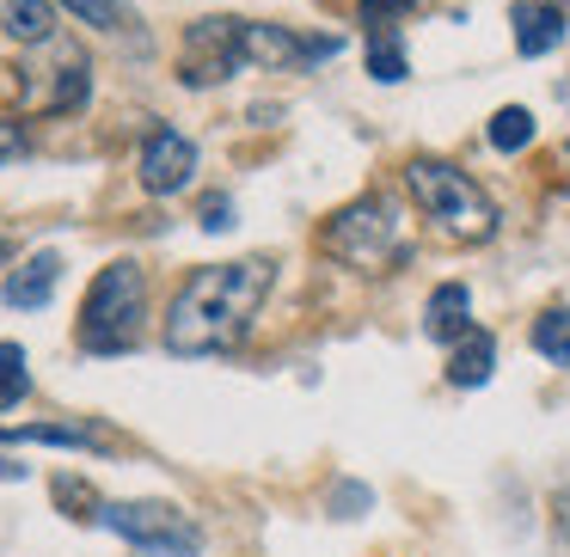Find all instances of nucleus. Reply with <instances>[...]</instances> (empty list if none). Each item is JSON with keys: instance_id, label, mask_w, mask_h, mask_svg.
<instances>
[{"instance_id": "aec40b11", "label": "nucleus", "mask_w": 570, "mask_h": 557, "mask_svg": "<svg viewBox=\"0 0 570 557\" xmlns=\"http://www.w3.org/2000/svg\"><path fill=\"white\" fill-rule=\"evenodd\" d=\"M356 7H362V19H368V31H374V26H393L399 13H411L417 0H356Z\"/></svg>"}, {"instance_id": "2eb2a0df", "label": "nucleus", "mask_w": 570, "mask_h": 557, "mask_svg": "<svg viewBox=\"0 0 570 557\" xmlns=\"http://www.w3.org/2000/svg\"><path fill=\"white\" fill-rule=\"evenodd\" d=\"M533 349L558 368H570V307H552L540 325H533Z\"/></svg>"}, {"instance_id": "4468645a", "label": "nucleus", "mask_w": 570, "mask_h": 557, "mask_svg": "<svg viewBox=\"0 0 570 557\" xmlns=\"http://www.w3.org/2000/svg\"><path fill=\"white\" fill-rule=\"evenodd\" d=\"M368 74L381 80V87H399V80L411 74V62H405V43L393 38V26H374V38H368Z\"/></svg>"}, {"instance_id": "dca6fc26", "label": "nucleus", "mask_w": 570, "mask_h": 557, "mask_svg": "<svg viewBox=\"0 0 570 557\" xmlns=\"http://www.w3.org/2000/svg\"><path fill=\"white\" fill-rule=\"evenodd\" d=\"M528 141H533V111L503 105V111L491 117V148H497V153H521Z\"/></svg>"}, {"instance_id": "4be33fe9", "label": "nucleus", "mask_w": 570, "mask_h": 557, "mask_svg": "<svg viewBox=\"0 0 570 557\" xmlns=\"http://www.w3.org/2000/svg\"><path fill=\"white\" fill-rule=\"evenodd\" d=\"M26 153V123H13V117H0V166L19 160Z\"/></svg>"}, {"instance_id": "0eeeda50", "label": "nucleus", "mask_w": 570, "mask_h": 557, "mask_svg": "<svg viewBox=\"0 0 570 557\" xmlns=\"http://www.w3.org/2000/svg\"><path fill=\"white\" fill-rule=\"evenodd\" d=\"M136 178L148 197H178V190L197 178V141L178 136V129H154L141 141V160H136Z\"/></svg>"}, {"instance_id": "a878e982", "label": "nucleus", "mask_w": 570, "mask_h": 557, "mask_svg": "<svg viewBox=\"0 0 570 557\" xmlns=\"http://www.w3.org/2000/svg\"><path fill=\"white\" fill-rule=\"evenodd\" d=\"M564 153H570V148H564Z\"/></svg>"}, {"instance_id": "f3484780", "label": "nucleus", "mask_w": 570, "mask_h": 557, "mask_svg": "<svg viewBox=\"0 0 570 557\" xmlns=\"http://www.w3.org/2000/svg\"><path fill=\"white\" fill-rule=\"evenodd\" d=\"M31 392V368H26V349L19 344H0V410L19 405Z\"/></svg>"}, {"instance_id": "7ed1b4c3", "label": "nucleus", "mask_w": 570, "mask_h": 557, "mask_svg": "<svg viewBox=\"0 0 570 557\" xmlns=\"http://www.w3.org/2000/svg\"><path fill=\"white\" fill-rule=\"evenodd\" d=\"M405 185H411V197H417V209L430 215L448 239H460V246H484V239L497 233L491 197H484V190L472 185V172H460L454 160H430V153H423V160L405 166Z\"/></svg>"}, {"instance_id": "a211bd4d", "label": "nucleus", "mask_w": 570, "mask_h": 557, "mask_svg": "<svg viewBox=\"0 0 570 557\" xmlns=\"http://www.w3.org/2000/svg\"><path fill=\"white\" fill-rule=\"evenodd\" d=\"M50 490H56V503H62L75 520H99V508H105V503H99V490H92L87 478H68V471H62V478H56Z\"/></svg>"}, {"instance_id": "20e7f679", "label": "nucleus", "mask_w": 570, "mask_h": 557, "mask_svg": "<svg viewBox=\"0 0 570 557\" xmlns=\"http://www.w3.org/2000/svg\"><path fill=\"white\" fill-rule=\"evenodd\" d=\"M405 221H399V209L386 197H356L350 209L332 215V227H325V251H332L337 263H356V270H386L393 258H405Z\"/></svg>"}, {"instance_id": "b1692460", "label": "nucleus", "mask_w": 570, "mask_h": 557, "mask_svg": "<svg viewBox=\"0 0 570 557\" xmlns=\"http://www.w3.org/2000/svg\"><path fill=\"white\" fill-rule=\"evenodd\" d=\"M0 478H7V484H19V478H26V466H13V459L0 454Z\"/></svg>"}, {"instance_id": "412c9836", "label": "nucleus", "mask_w": 570, "mask_h": 557, "mask_svg": "<svg viewBox=\"0 0 570 557\" xmlns=\"http://www.w3.org/2000/svg\"><path fill=\"white\" fill-rule=\"evenodd\" d=\"M227 227H234V202L209 197V202H203V233H227Z\"/></svg>"}, {"instance_id": "393cba45", "label": "nucleus", "mask_w": 570, "mask_h": 557, "mask_svg": "<svg viewBox=\"0 0 570 557\" xmlns=\"http://www.w3.org/2000/svg\"><path fill=\"white\" fill-rule=\"evenodd\" d=\"M0 258H7V246H0Z\"/></svg>"}, {"instance_id": "f257e3e1", "label": "nucleus", "mask_w": 570, "mask_h": 557, "mask_svg": "<svg viewBox=\"0 0 570 557\" xmlns=\"http://www.w3.org/2000/svg\"><path fill=\"white\" fill-rule=\"evenodd\" d=\"M276 282L271 258H234V263H203L178 282L173 307H166V349L185 361L197 356H227L252 337L264 295Z\"/></svg>"}, {"instance_id": "f03ea898", "label": "nucleus", "mask_w": 570, "mask_h": 557, "mask_svg": "<svg viewBox=\"0 0 570 557\" xmlns=\"http://www.w3.org/2000/svg\"><path fill=\"white\" fill-rule=\"evenodd\" d=\"M141 319H148V276H141V263L117 258L92 276L75 337L87 356H129L141 344Z\"/></svg>"}, {"instance_id": "39448f33", "label": "nucleus", "mask_w": 570, "mask_h": 557, "mask_svg": "<svg viewBox=\"0 0 570 557\" xmlns=\"http://www.w3.org/2000/svg\"><path fill=\"white\" fill-rule=\"evenodd\" d=\"M99 527H111L117 539H129L136 551H154V557H197L203 551V527L173 503H105Z\"/></svg>"}, {"instance_id": "1a4fd4ad", "label": "nucleus", "mask_w": 570, "mask_h": 557, "mask_svg": "<svg viewBox=\"0 0 570 557\" xmlns=\"http://www.w3.org/2000/svg\"><path fill=\"white\" fill-rule=\"evenodd\" d=\"M56 282H62V258H56V251H31V258L7 276V307H19V312L50 307Z\"/></svg>"}, {"instance_id": "9d476101", "label": "nucleus", "mask_w": 570, "mask_h": 557, "mask_svg": "<svg viewBox=\"0 0 570 557\" xmlns=\"http://www.w3.org/2000/svg\"><path fill=\"white\" fill-rule=\"evenodd\" d=\"M564 43V7L558 0H521L515 7V50L521 56H552Z\"/></svg>"}, {"instance_id": "f8f14e48", "label": "nucleus", "mask_w": 570, "mask_h": 557, "mask_svg": "<svg viewBox=\"0 0 570 557\" xmlns=\"http://www.w3.org/2000/svg\"><path fill=\"white\" fill-rule=\"evenodd\" d=\"M0 26L19 43H50L56 38V0H0Z\"/></svg>"}, {"instance_id": "ddd939ff", "label": "nucleus", "mask_w": 570, "mask_h": 557, "mask_svg": "<svg viewBox=\"0 0 570 557\" xmlns=\"http://www.w3.org/2000/svg\"><path fill=\"white\" fill-rule=\"evenodd\" d=\"M491 368H497L491 331H466V337H460V349H454V361H448V386H484V380H491Z\"/></svg>"}, {"instance_id": "9b49d317", "label": "nucleus", "mask_w": 570, "mask_h": 557, "mask_svg": "<svg viewBox=\"0 0 570 557\" xmlns=\"http://www.w3.org/2000/svg\"><path fill=\"white\" fill-rule=\"evenodd\" d=\"M0 441H31V447H80V454H99V447H111L99 429H87V422H26V429H0Z\"/></svg>"}, {"instance_id": "6e6552de", "label": "nucleus", "mask_w": 570, "mask_h": 557, "mask_svg": "<svg viewBox=\"0 0 570 557\" xmlns=\"http://www.w3.org/2000/svg\"><path fill=\"white\" fill-rule=\"evenodd\" d=\"M472 331V288L466 282H442L423 307V337L430 344H460Z\"/></svg>"}, {"instance_id": "423d86ee", "label": "nucleus", "mask_w": 570, "mask_h": 557, "mask_svg": "<svg viewBox=\"0 0 570 557\" xmlns=\"http://www.w3.org/2000/svg\"><path fill=\"white\" fill-rule=\"evenodd\" d=\"M246 68V19H197L178 43V80L185 87H222Z\"/></svg>"}, {"instance_id": "5701e85b", "label": "nucleus", "mask_w": 570, "mask_h": 557, "mask_svg": "<svg viewBox=\"0 0 570 557\" xmlns=\"http://www.w3.org/2000/svg\"><path fill=\"white\" fill-rule=\"evenodd\" d=\"M558 533H564V545H570V490L558 496Z\"/></svg>"}, {"instance_id": "6ab92c4d", "label": "nucleus", "mask_w": 570, "mask_h": 557, "mask_svg": "<svg viewBox=\"0 0 570 557\" xmlns=\"http://www.w3.org/2000/svg\"><path fill=\"white\" fill-rule=\"evenodd\" d=\"M56 7H68V13H75L80 26H92V31H117V26H124V7H117V0H56Z\"/></svg>"}]
</instances>
